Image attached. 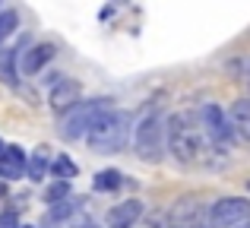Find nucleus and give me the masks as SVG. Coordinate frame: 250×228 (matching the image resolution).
<instances>
[{"mask_svg": "<svg viewBox=\"0 0 250 228\" xmlns=\"http://www.w3.org/2000/svg\"><path fill=\"white\" fill-rule=\"evenodd\" d=\"M165 143L177 162L184 165H196L206 155V133L200 127V117L193 111H177L171 114V121L165 124Z\"/></svg>", "mask_w": 250, "mask_h": 228, "instance_id": "1", "label": "nucleus"}, {"mask_svg": "<svg viewBox=\"0 0 250 228\" xmlns=\"http://www.w3.org/2000/svg\"><path fill=\"white\" fill-rule=\"evenodd\" d=\"M85 143H89L95 152H102V155L121 152V149L130 143V114L108 108V111L92 124L89 133H85Z\"/></svg>", "mask_w": 250, "mask_h": 228, "instance_id": "2", "label": "nucleus"}, {"mask_svg": "<svg viewBox=\"0 0 250 228\" xmlns=\"http://www.w3.org/2000/svg\"><path fill=\"white\" fill-rule=\"evenodd\" d=\"M193 228H250V203L241 197H222L212 203L206 219H196Z\"/></svg>", "mask_w": 250, "mask_h": 228, "instance_id": "3", "label": "nucleus"}, {"mask_svg": "<svg viewBox=\"0 0 250 228\" xmlns=\"http://www.w3.org/2000/svg\"><path fill=\"white\" fill-rule=\"evenodd\" d=\"M133 149L143 162H162V155H165V121H162V114H149L133 127Z\"/></svg>", "mask_w": 250, "mask_h": 228, "instance_id": "4", "label": "nucleus"}, {"mask_svg": "<svg viewBox=\"0 0 250 228\" xmlns=\"http://www.w3.org/2000/svg\"><path fill=\"white\" fill-rule=\"evenodd\" d=\"M111 108L108 99H92V102H80L76 108H70L61 121V136L63 140H85V133L92 130V124L98 121L104 111Z\"/></svg>", "mask_w": 250, "mask_h": 228, "instance_id": "5", "label": "nucleus"}, {"mask_svg": "<svg viewBox=\"0 0 250 228\" xmlns=\"http://www.w3.org/2000/svg\"><path fill=\"white\" fill-rule=\"evenodd\" d=\"M200 127L203 133H206V140L212 143V146H231L234 140V127L231 121H228V114L222 111L219 105H203L200 108Z\"/></svg>", "mask_w": 250, "mask_h": 228, "instance_id": "6", "label": "nucleus"}, {"mask_svg": "<svg viewBox=\"0 0 250 228\" xmlns=\"http://www.w3.org/2000/svg\"><path fill=\"white\" fill-rule=\"evenodd\" d=\"M80 95H83V86L76 80H57L54 89H51V95H48V105H51V111L67 114L70 108L80 105Z\"/></svg>", "mask_w": 250, "mask_h": 228, "instance_id": "7", "label": "nucleus"}, {"mask_svg": "<svg viewBox=\"0 0 250 228\" xmlns=\"http://www.w3.org/2000/svg\"><path fill=\"white\" fill-rule=\"evenodd\" d=\"M143 216V203L140 200H124V203L111 206L108 216H104V222H108V228H133L136 222H140Z\"/></svg>", "mask_w": 250, "mask_h": 228, "instance_id": "8", "label": "nucleus"}, {"mask_svg": "<svg viewBox=\"0 0 250 228\" xmlns=\"http://www.w3.org/2000/svg\"><path fill=\"white\" fill-rule=\"evenodd\" d=\"M22 174H25V152L19 146H3V152H0V178L19 181Z\"/></svg>", "mask_w": 250, "mask_h": 228, "instance_id": "9", "label": "nucleus"}, {"mask_svg": "<svg viewBox=\"0 0 250 228\" xmlns=\"http://www.w3.org/2000/svg\"><path fill=\"white\" fill-rule=\"evenodd\" d=\"M54 57V48L51 44H32L29 51H22V63H19V70H22L25 76H35L44 70V63Z\"/></svg>", "mask_w": 250, "mask_h": 228, "instance_id": "10", "label": "nucleus"}, {"mask_svg": "<svg viewBox=\"0 0 250 228\" xmlns=\"http://www.w3.org/2000/svg\"><path fill=\"white\" fill-rule=\"evenodd\" d=\"M196 219H200L196 203L193 200H181V203L171 209V216H168V228H193Z\"/></svg>", "mask_w": 250, "mask_h": 228, "instance_id": "11", "label": "nucleus"}, {"mask_svg": "<svg viewBox=\"0 0 250 228\" xmlns=\"http://www.w3.org/2000/svg\"><path fill=\"white\" fill-rule=\"evenodd\" d=\"M48 171H51V149L48 146H38L35 152H32V159L25 162V174H29L35 184H42Z\"/></svg>", "mask_w": 250, "mask_h": 228, "instance_id": "12", "label": "nucleus"}, {"mask_svg": "<svg viewBox=\"0 0 250 228\" xmlns=\"http://www.w3.org/2000/svg\"><path fill=\"white\" fill-rule=\"evenodd\" d=\"M228 121H231V127L238 130L244 140H250V102L241 99L231 105V114H228Z\"/></svg>", "mask_w": 250, "mask_h": 228, "instance_id": "13", "label": "nucleus"}, {"mask_svg": "<svg viewBox=\"0 0 250 228\" xmlns=\"http://www.w3.org/2000/svg\"><path fill=\"white\" fill-rule=\"evenodd\" d=\"M16 51L19 48H0V83L3 86H16Z\"/></svg>", "mask_w": 250, "mask_h": 228, "instance_id": "14", "label": "nucleus"}, {"mask_svg": "<svg viewBox=\"0 0 250 228\" xmlns=\"http://www.w3.org/2000/svg\"><path fill=\"white\" fill-rule=\"evenodd\" d=\"M121 184H124V174H121V171H114V168H104V171H98L95 178H92V190H98V193L117 190Z\"/></svg>", "mask_w": 250, "mask_h": 228, "instance_id": "15", "label": "nucleus"}, {"mask_svg": "<svg viewBox=\"0 0 250 228\" xmlns=\"http://www.w3.org/2000/svg\"><path fill=\"white\" fill-rule=\"evenodd\" d=\"M51 171L57 174V181H73L76 174H80V165H76L70 155H57V159L51 162Z\"/></svg>", "mask_w": 250, "mask_h": 228, "instance_id": "16", "label": "nucleus"}, {"mask_svg": "<svg viewBox=\"0 0 250 228\" xmlns=\"http://www.w3.org/2000/svg\"><path fill=\"white\" fill-rule=\"evenodd\" d=\"M76 209H80V200L70 197V200H63V203H54V206H51L48 219H51V222H61V219H70Z\"/></svg>", "mask_w": 250, "mask_h": 228, "instance_id": "17", "label": "nucleus"}, {"mask_svg": "<svg viewBox=\"0 0 250 228\" xmlns=\"http://www.w3.org/2000/svg\"><path fill=\"white\" fill-rule=\"evenodd\" d=\"M16 25H19V13L16 10H3L0 13V44L16 32Z\"/></svg>", "mask_w": 250, "mask_h": 228, "instance_id": "18", "label": "nucleus"}, {"mask_svg": "<svg viewBox=\"0 0 250 228\" xmlns=\"http://www.w3.org/2000/svg\"><path fill=\"white\" fill-rule=\"evenodd\" d=\"M73 193H70V181H57V184L48 187V193H44V200H48L51 206L54 203H63V200H70Z\"/></svg>", "mask_w": 250, "mask_h": 228, "instance_id": "19", "label": "nucleus"}, {"mask_svg": "<svg viewBox=\"0 0 250 228\" xmlns=\"http://www.w3.org/2000/svg\"><path fill=\"white\" fill-rule=\"evenodd\" d=\"M0 228H19V216L16 212H0Z\"/></svg>", "mask_w": 250, "mask_h": 228, "instance_id": "20", "label": "nucleus"}, {"mask_svg": "<svg viewBox=\"0 0 250 228\" xmlns=\"http://www.w3.org/2000/svg\"><path fill=\"white\" fill-rule=\"evenodd\" d=\"M80 228H95V225H80Z\"/></svg>", "mask_w": 250, "mask_h": 228, "instance_id": "21", "label": "nucleus"}, {"mask_svg": "<svg viewBox=\"0 0 250 228\" xmlns=\"http://www.w3.org/2000/svg\"><path fill=\"white\" fill-rule=\"evenodd\" d=\"M19 228H32V225H19Z\"/></svg>", "mask_w": 250, "mask_h": 228, "instance_id": "22", "label": "nucleus"}, {"mask_svg": "<svg viewBox=\"0 0 250 228\" xmlns=\"http://www.w3.org/2000/svg\"><path fill=\"white\" fill-rule=\"evenodd\" d=\"M0 152H3V143H0Z\"/></svg>", "mask_w": 250, "mask_h": 228, "instance_id": "23", "label": "nucleus"}, {"mask_svg": "<svg viewBox=\"0 0 250 228\" xmlns=\"http://www.w3.org/2000/svg\"><path fill=\"white\" fill-rule=\"evenodd\" d=\"M247 190H250V184H247Z\"/></svg>", "mask_w": 250, "mask_h": 228, "instance_id": "24", "label": "nucleus"}]
</instances>
